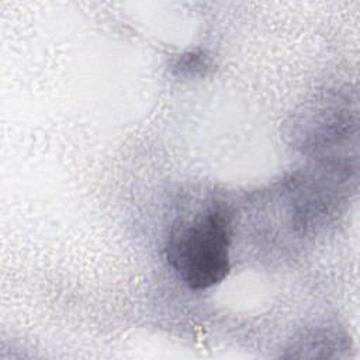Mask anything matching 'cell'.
Here are the masks:
<instances>
[{
    "mask_svg": "<svg viewBox=\"0 0 360 360\" xmlns=\"http://www.w3.org/2000/svg\"><path fill=\"white\" fill-rule=\"evenodd\" d=\"M232 214L219 201L177 219L166 242V259L191 290L221 283L231 270Z\"/></svg>",
    "mask_w": 360,
    "mask_h": 360,
    "instance_id": "6da1fadb",
    "label": "cell"
},
{
    "mask_svg": "<svg viewBox=\"0 0 360 360\" xmlns=\"http://www.w3.org/2000/svg\"><path fill=\"white\" fill-rule=\"evenodd\" d=\"M210 68L208 59L202 52H187L180 55L173 63V72L177 76L194 77L197 75H204Z\"/></svg>",
    "mask_w": 360,
    "mask_h": 360,
    "instance_id": "7a4b0ae2",
    "label": "cell"
}]
</instances>
